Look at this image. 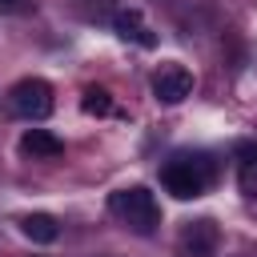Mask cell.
Returning a JSON list of instances; mask_svg holds the SVG:
<instances>
[{
  "mask_svg": "<svg viewBox=\"0 0 257 257\" xmlns=\"http://www.w3.org/2000/svg\"><path fill=\"white\" fill-rule=\"evenodd\" d=\"M20 153L32 157V161H56V157L64 153V141L52 137L48 128H28V133L20 137Z\"/></svg>",
  "mask_w": 257,
  "mask_h": 257,
  "instance_id": "cell-7",
  "label": "cell"
},
{
  "mask_svg": "<svg viewBox=\"0 0 257 257\" xmlns=\"http://www.w3.org/2000/svg\"><path fill=\"white\" fill-rule=\"evenodd\" d=\"M217 241H221V229L217 221L201 217V221H189L177 237V253L181 257H213L217 253Z\"/></svg>",
  "mask_w": 257,
  "mask_h": 257,
  "instance_id": "cell-4",
  "label": "cell"
},
{
  "mask_svg": "<svg viewBox=\"0 0 257 257\" xmlns=\"http://www.w3.org/2000/svg\"><path fill=\"white\" fill-rule=\"evenodd\" d=\"M209 181H213V161H209L205 153H181V157H173V161L161 169V185H165V193H173L177 201L201 197V193L209 189Z\"/></svg>",
  "mask_w": 257,
  "mask_h": 257,
  "instance_id": "cell-1",
  "label": "cell"
},
{
  "mask_svg": "<svg viewBox=\"0 0 257 257\" xmlns=\"http://www.w3.org/2000/svg\"><path fill=\"white\" fill-rule=\"evenodd\" d=\"M193 92V72L185 64H161V72L153 76V96L161 104H181Z\"/></svg>",
  "mask_w": 257,
  "mask_h": 257,
  "instance_id": "cell-5",
  "label": "cell"
},
{
  "mask_svg": "<svg viewBox=\"0 0 257 257\" xmlns=\"http://www.w3.org/2000/svg\"><path fill=\"white\" fill-rule=\"evenodd\" d=\"M80 108H84L88 116H108V112H112V96H108L104 88H84Z\"/></svg>",
  "mask_w": 257,
  "mask_h": 257,
  "instance_id": "cell-10",
  "label": "cell"
},
{
  "mask_svg": "<svg viewBox=\"0 0 257 257\" xmlns=\"http://www.w3.org/2000/svg\"><path fill=\"white\" fill-rule=\"evenodd\" d=\"M20 233H24L32 245H52V241L60 237V225H56L52 213H28V217H20Z\"/></svg>",
  "mask_w": 257,
  "mask_h": 257,
  "instance_id": "cell-8",
  "label": "cell"
},
{
  "mask_svg": "<svg viewBox=\"0 0 257 257\" xmlns=\"http://www.w3.org/2000/svg\"><path fill=\"white\" fill-rule=\"evenodd\" d=\"M0 4H12V0H0Z\"/></svg>",
  "mask_w": 257,
  "mask_h": 257,
  "instance_id": "cell-11",
  "label": "cell"
},
{
  "mask_svg": "<svg viewBox=\"0 0 257 257\" xmlns=\"http://www.w3.org/2000/svg\"><path fill=\"white\" fill-rule=\"evenodd\" d=\"M108 213H112L124 229L141 233V237H149V233L161 225V205H157V197H153L145 185L116 189V193L108 197Z\"/></svg>",
  "mask_w": 257,
  "mask_h": 257,
  "instance_id": "cell-2",
  "label": "cell"
},
{
  "mask_svg": "<svg viewBox=\"0 0 257 257\" xmlns=\"http://www.w3.org/2000/svg\"><path fill=\"white\" fill-rule=\"evenodd\" d=\"M8 104H12V112L24 116V120H44V116L52 112V104H56V100H52V84L40 80V76H24V80L12 84Z\"/></svg>",
  "mask_w": 257,
  "mask_h": 257,
  "instance_id": "cell-3",
  "label": "cell"
},
{
  "mask_svg": "<svg viewBox=\"0 0 257 257\" xmlns=\"http://www.w3.org/2000/svg\"><path fill=\"white\" fill-rule=\"evenodd\" d=\"M112 28H116V36H120V40H133L137 48H153V44H157L153 28L141 20V12H137V8H120V12L112 16Z\"/></svg>",
  "mask_w": 257,
  "mask_h": 257,
  "instance_id": "cell-6",
  "label": "cell"
},
{
  "mask_svg": "<svg viewBox=\"0 0 257 257\" xmlns=\"http://www.w3.org/2000/svg\"><path fill=\"white\" fill-rule=\"evenodd\" d=\"M237 185H241L245 197L257 201V149H253V145L241 149V161H237Z\"/></svg>",
  "mask_w": 257,
  "mask_h": 257,
  "instance_id": "cell-9",
  "label": "cell"
}]
</instances>
